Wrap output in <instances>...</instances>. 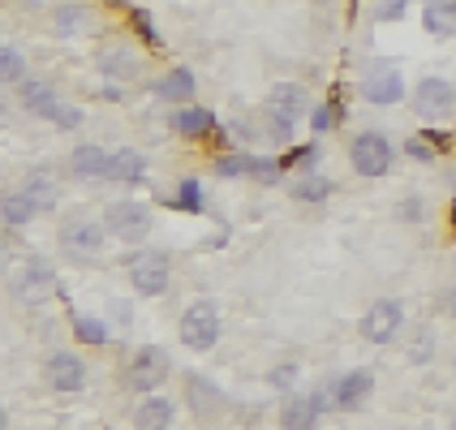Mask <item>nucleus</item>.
Here are the masks:
<instances>
[{"label": "nucleus", "mask_w": 456, "mask_h": 430, "mask_svg": "<svg viewBox=\"0 0 456 430\" xmlns=\"http://www.w3.org/2000/svg\"><path fill=\"white\" fill-rule=\"evenodd\" d=\"M56 241H61V250L74 254V258H100L108 250V241H112V232L95 215H69L61 224V232H56Z\"/></svg>", "instance_id": "39448f33"}, {"label": "nucleus", "mask_w": 456, "mask_h": 430, "mask_svg": "<svg viewBox=\"0 0 456 430\" xmlns=\"http://www.w3.org/2000/svg\"><path fill=\"white\" fill-rule=\"evenodd\" d=\"M331 409V383L314 392H297L280 405V430H319Z\"/></svg>", "instance_id": "423d86ee"}, {"label": "nucleus", "mask_w": 456, "mask_h": 430, "mask_svg": "<svg viewBox=\"0 0 456 430\" xmlns=\"http://www.w3.org/2000/svg\"><path fill=\"white\" fill-rule=\"evenodd\" d=\"M319 4H328V0H319Z\"/></svg>", "instance_id": "de8ad7c7"}, {"label": "nucleus", "mask_w": 456, "mask_h": 430, "mask_svg": "<svg viewBox=\"0 0 456 430\" xmlns=\"http://www.w3.org/2000/svg\"><path fill=\"white\" fill-rule=\"evenodd\" d=\"M100 220L108 224L112 241H121V246H142V241H147V232H151V207H142V203H108Z\"/></svg>", "instance_id": "6e6552de"}, {"label": "nucleus", "mask_w": 456, "mask_h": 430, "mask_svg": "<svg viewBox=\"0 0 456 430\" xmlns=\"http://www.w3.org/2000/svg\"><path fill=\"white\" fill-rule=\"evenodd\" d=\"M112 168V151H103L100 142H77L69 151V177L77 181H108Z\"/></svg>", "instance_id": "6ab92c4d"}, {"label": "nucleus", "mask_w": 456, "mask_h": 430, "mask_svg": "<svg viewBox=\"0 0 456 430\" xmlns=\"http://www.w3.org/2000/svg\"><path fill=\"white\" fill-rule=\"evenodd\" d=\"M310 129L314 134H328V129H336V112H331V103H314V112H310Z\"/></svg>", "instance_id": "58836bf2"}, {"label": "nucleus", "mask_w": 456, "mask_h": 430, "mask_svg": "<svg viewBox=\"0 0 456 430\" xmlns=\"http://www.w3.org/2000/svg\"><path fill=\"white\" fill-rule=\"evenodd\" d=\"M129 26H134V35H138L151 52L164 48V35H159V26H155V18L147 13V9H129Z\"/></svg>", "instance_id": "473e14b6"}, {"label": "nucleus", "mask_w": 456, "mask_h": 430, "mask_svg": "<svg viewBox=\"0 0 456 430\" xmlns=\"http://www.w3.org/2000/svg\"><path fill=\"white\" fill-rule=\"evenodd\" d=\"M357 95L370 103V108H396V103H405V95H409L405 74H401L392 61H379V65H370V69L362 74Z\"/></svg>", "instance_id": "0eeeda50"}, {"label": "nucleus", "mask_w": 456, "mask_h": 430, "mask_svg": "<svg viewBox=\"0 0 456 430\" xmlns=\"http://www.w3.org/2000/svg\"><path fill=\"white\" fill-rule=\"evenodd\" d=\"M405 357L413 361V366H427V361L435 357V331L431 328H418V331H413V336H409Z\"/></svg>", "instance_id": "f704fd0d"}, {"label": "nucleus", "mask_w": 456, "mask_h": 430, "mask_svg": "<svg viewBox=\"0 0 456 430\" xmlns=\"http://www.w3.org/2000/svg\"><path fill=\"white\" fill-rule=\"evenodd\" d=\"M95 69H100L103 82H134L142 65H138V52L134 48H100Z\"/></svg>", "instance_id": "412c9836"}, {"label": "nucleus", "mask_w": 456, "mask_h": 430, "mask_svg": "<svg viewBox=\"0 0 456 430\" xmlns=\"http://www.w3.org/2000/svg\"><path fill=\"white\" fill-rule=\"evenodd\" d=\"M173 207H177V211H185V215H199V211H207L203 181H199V177L177 181V190H173Z\"/></svg>", "instance_id": "c756f323"}, {"label": "nucleus", "mask_w": 456, "mask_h": 430, "mask_svg": "<svg viewBox=\"0 0 456 430\" xmlns=\"http://www.w3.org/2000/svg\"><path fill=\"white\" fill-rule=\"evenodd\" d=\"M91 30V9L82 0H61L48 18V35L52 39H82Z\"/></svg>", "instance_id": "a211bd4d"}, {"label": "nucleus", "mask_w": 456, "mask_h": 430, "mask_svg": "<svg viewBox=\"0 0 456 430\" xmlns=\"http://www.w3.org/2000/svg\"><path fill=\"white\" fill-rule=\"evenodd\" d=\"M267 112H276L284 121L302 126L305 117L314 112V100H310V91H305L302 82H276L272 95H267Z\"/></svg>", "instance_id": "2eb2a0df"}, {"label": "nucleus", "mask_w": 456, "mask_h": 430, "mask_svg": "<svg viewBox=\"0 0 456 430\" xmlns=\"http://www.w3.org/2000/svg\"><path fill=\"white\" fill-rule=\"evenodd\" d=\"M319 155H323V147H319V142L310 138V142H297V147H289V151L280 155V164H284V173H314Z\"/></svg>", "instance_id": "c85d7f7f"}, {"label": "nucleus", "mask_w": 456, "mask_h": 430, "mask_svg": "<svg viewBox=\"0 0 456 430\" xmlns=\"http://www.w3.org/2000/svg\"><path fill=\"white\" fill-rule=\"evenodd\" d=\"M439 310H444L448 319H456V288H444V293H439Z\"/></svg>", "instance_id": "c03bdc74"}, {"label": "nucleus", "mask_w": 456, "mask_h": 430, "mask_svg": "<svg viewBox=\"0 0 456 430\" xmlns=\"http://www.w3.org/2000/svg\"><path fill=\"white\" fill-rule=\"evenodd\" d=\"M173 418H177V405H173L168 396L151 392V396H142V401H138L129 426L134 430H173Z\"/></svg>", "instance_id": "aec40b11"}, {"label": "nucleus", "mask_w": 456, "mask_h": 430, "mask_svg": "<svg viewBox=\"0 0 456 430\" xmlns=\"http://www.w3.org/2000/svg\"><path fill=\"white\" fill-rule=\"evenodd\" d=\"M69 328H74L77 345H86V349H103V345L112 340V328L103 323L100 314H82V310H74V314H69Z\"/></svg>", "instance_id": "a878e982"}, {"label": "nucleus", "mask_w": 456, "mask_h": 430, "mask_svg": "<svg viewBox=\"0 0 456 430\" xmlns=\"http://www.w3.org/2000/svg\"><path fill=\"white\" fill-rule=\"evenodd\" d=\"M103 4H112V9H126L129 0H103Z\"/></svg>", "instance_id": "49530a36"}, {"label": "nucleus", "mask_w": 456, "mask_h": 430, "mask_svg": "<svg viewBox=\"0 0 456 430\" xmlns=\"http://www.w3.org/2000/svg\"><path fill=\"white\" fill-rule=\"evenodd\" d=\"M108 181H117V185H142V181H147V155L134 151V147H121V151H112V168H108Z\"/></svg>", "instance_id": "5701e85b"}, {"label": "nucleus", "mask_w": 456, "mask_h": 430, "mask_svg": "<svg viewBox=\"0 0 456 430\" xmlns=\"http://www.w3.org/2000/svg\"><path fill=\"white\" fill-rule=\"evenodd\" d=\"M56 288H61V280H56L48 258H39V254H30L22 267L13 272V293H18V302H26V305H44Z\"/></svg>", "instance_id": "9b49d317"}, {"label": "nucleus", "mask_w": 456, "mask_h": 430, "mask_svg": "<svg viewBox=\"0 0 456 430\" xmlns=\"http://www.w3.org/2000/svg\"><path fill=\"white\" fill-rule=\"evenodd\" d=\"M22 194H26V199H30L35 207H39V211H56V207H61V185L52 181L48 168L30 173V177L22 181Z\"/></svg>", "instance_id": "393cba45"}, {"label": "nucleus", "mask_w": 456, "mask_h": 430, "mask_svg": "<svg viewBox=\"0 0 456 430\" xmlns=\"http://www.w3.org/2000/svg\"><path fill=\"white\" fill-rule=\"evenodd\" d=\"M18 100H22V108L30 117H39V121H48V126H56V117H61V108H65V100L52 91L44 77H26L22 86H18Z\"/></svg>", "instance_id": "f3484780"}, {"label": "nucleus", "mask_w": 456, "mask_h": 430, "mask_svg": "<svg viewBox=\"0 0 456 430\" xmlns=\"http://www.w3.org/2000/svg\"><path fill=\"white\" fill-rule=\"evenodd\" d=\"M26 69H30V65H26V56L18 48H13V44H4V48H0V82H4V86H22L26 77Z\"/></svg>", "instance_id": "2f4dec72"}, {"label": "nucleus", "mask_w": 456, "mask_h": 430, "mask_svg": "<svg viewBox=\"0 0 456 430\" xmlns=\"http://www.w3.org/2000/svg\"><path fill=\"white\" fill-rule=\"evenodd\" d=\"M422 121H448L456 112V86L448 82V77H418L413 82V103H409Z\"/></svg>", "instance_id": "9d476101"}, {"label": "nucleus", "mask_w": 456, "mask_h": 430, "mask_svg": "<svg viewBox=\"0 0 456 430\" xmlns=\"http://www.w3.org/2000/svg\"><path fill=\"white\" fill-rule=\"evenodd\" d=\"M44 383L52 392H61V396H77L86 387V361L69 353V349H52L44 357Z\"/></svg>", "instance_id": "4468645a"}, {"label": "nucleus", "mask_w": 456, "mask_h": 430, "mask_svg": "<svg viewBox=\"0 0 456 430\" xmlns=\"http://www.w3.org/2000/svg\"><path fill=\"white\" fill-rule=\"evenodd\" d=\"M328 103H331V112H336V126H345V117H349V108H345V91H340V86H331Z\"/></svg>", "instance_id": "37998d69"}, {"label": "nucleus", "mask_w": 456, "mask_h": 430, "mask_svg": "<svg viewBox=\"0 0 456 430\" xmlns=\"http://www.w3.org/2000/svg\"><path fill=\"white\" fill-rule=\"evenodd\" d=\"M168 129H173L177 138H185V142H199L207 134H216L220 121H216V112H211L207 103H181L177 112L168 117Z\"/></svg>", "instance_id": "dca6fc26"}, {"label": "nucleus", "mask_w": 456, "mask_h": 430, "mask_svg": "<svg viewBox=\"0 0 456 430\" xmlns=\"http://www.w3.org/2000/svg\"><path fill=\"white\" fill-rule=\"evenodd\" d=\"M328 383H331V409H340V413H354V409H362L375 396V370L370 366H354L345 375H331Z\"/></svg>", "instance_id": "ddd939ff"}, {"label": "nucleus", "mask_w": 456, "mask_h": 430, "mask_svg": "<svg viewBox=\"0 0 456 430\" xmlns=\"http://www.w3.org/2000/svg\"><path fill=\"white\" fill-rule=\"evenodd\" d=\"M452 430H456V422H452Z\"/></svg>", "instance_id": "09e8293b"}, {"label": "nucleus", "mask_w": 456, "mask_h": 430, "mask_svg": "<svg viewBox=\"0 0 456 430\" xmlns=\"http://www.w3.org/2000/svg\"><path fill=\"white\" fill-rule=\"evenodd\" d=\"M159 100H168V103H194V91H199V77H194V69L190 65H173L168 74L159 77L151 86Z\"/></svg>", "instance_id": "4be33fe9"}, {"label": "nucleus", "mask_w": 456, "mask_h": 430, "mask_svg": "<svg viewBox=\"0 0 456 430\" xmlns=\"http://www.w3.org/2000/svg\"><path fill=\"white\" fill-rule=\"evenodd\" d=\"M409 13V0H375L370 4V18L375 22H401Z\"/></svg>", "instance_id": "e433bc0d"}, {"label": "nucleus", "mask_w": 456, "mask_h": 430, "mask_svg": "<svg viewBox=\"0 0 456 430\" xmlns=\"http://www.w3.org/2000/svg\"><path fill=\"white\" fill-rule=\"evenodd\" d=\"M284 177H289V173H284L280 155H254V173H250V181H258V185H280Z\"/></svg>", "instance_id": "72a5a7b5"}, {"label": "nucleus", "mask_w": 456, "mask_h": 430, "mask_svg": "<svg viewBox=\"0 0 456 430\" xmlns=\"http://www.w3.org/2000/svg\"><path fill=\"white\" fill-rule=\"evenodd\" d=\"M405 328V305L396 302V297H379V302H370V310L362 314V323H357V336L366 340V345H392L396 336Z\"/></svg>", "instance_id": "1a4fd4ad"}, {"label": "nucleus", "mask_w": 456, "mask_h": 430, "mask_svg": "<svg viewBox=\"0 0 456 430\" xmlns=\"http://www.w3.org/2000/svg\"><path fill=\"white\" fill-rule=\"evenodd\" d=\"M100 100L121 103V86H117V82H103V86H100Z\"/></svg>", "instance_id": "a18cd8bd"}, {"label": "nucleus", "mask_w": 456, "mask_h": 430, "mask_svg": "<svg viewBox=\"0 0 456 430\" xmlns=\"http://www.w3.org/2000/svg\"><path fill=\"white\" fill-rule=\"evenodd\" d=\"M297 379H302V366H297V361H280V366L267 370V383H272L276 392H293Z\"/></svg>", "instance_id": "c9c22d12"}, {"label": "nucleus", "mask_w": 456, "mask_h": 430, "mask_svg": "<svg viewBox=\"0 0 456 430\" xmlns=\"http://www.w3.org/2000/svg\"><path fill=\"white\" fill-rule=\"evenodd\" d=\"M405 155H409V159H418V164H431V159H439V151H435L422 134H413V138L405 142Z\"/></svg>", "instance_id": "4c0bfd02"}, {"label": "nucleus", "mask_w": 456, "mask_h": 430, "mask_svg": "<svg viewBox=\"0 0 456 430\" xmlns=\"http://www.w3.org/2000/svg\"><path fill=\"white\" fill-rule=\"evenodd\" d=\"M289 194H293L297 203L319 207V203H328L331 194H336V181L323 177V173H297V177L289 181Z\"/></svg>", "instance_id": "b1692460"}, {"label": "nucleus", "mask_w": 456, "mask_h": 430, "mask_svg": "<svg viewBox=\"0 0 456 430\" xmlns=\"http://www.w3.org/2000/svg\"><path fill=\"white\" fill-rule=\"evenodd\" d=\"M185 409L199 418V422H220V413L228 409V392L220 387L216 379H207L199 370H190L185 375Z\"/></svg>", "instance_id": "f8f14e48"}, {"label": "nucleus", "mask_w": 456, "mask_h": 430, "mask_svg": "<svg viewBox=\"0 0 456 430\" xmlns=\"http://www.w3.org/2000/svg\"><path fill=\"white\" fill-rule=\"evenodd\" d=\"M422 138H427V142H431V147H435L439 155L452 147V134H444V129H422Z\"/></svg>", "instance_id": "79ce46f5"}, {"label": "nucleus", "mask_w": 456, "mask_h": 430, "mask_svg": "<svg viewBox=\"0 0 456 430\" xmlns=\"http://www.w3.org/2000/svg\"><path fill=\"white\" fill-rule=\"evenodd\" d=\"M211 173L224 181H241L254 173V151H241V147H232V151H220L211 159Z\"/></svg>", "instance_id": "bb28decb"}, {"label": "nucleus", "mask_w": 456, "mask_h": 430, "mask_svg": "<svg viewBox=\"0 0 456 430\" xmlns=\"http://www.w3.org/2000/svg\"><path fill=\"white\" fill-rule=\"evenodd\" d=\"M82 121H86V112H82L77 103H65V108H61V117H56V129H77Z\"/></svg>", "instance_id": "a19ab883"}, {"label": "nucleus", "mask_w": 456, "mask_h": 430, "mask_svg": "<svg viewBox=\"0 0 456 430\" xmlns=\"http://www.w3.org/2000/svg\"><path fill=\"white\" fill-rule=\"evenodd\" d=\"M392 159H396V147H392V138H387L383 129H362V134H354L349 164H354L357 177H366V181L387 177V173H392Z\"/></svg>", "instance_id": "20e7f679"}, {"label": "nucleus", "mask_w": 456, "mask_h": 430, "mask_svg": "<svg viewBox=\"0 0 456 430\" xmlns=\"http://www.w3.org/2000/svg\"><path fill=\"white\" fill-rule=\"evenodd\" d=\"M422 30L431 35V39H456V13L448 9H439V4H422Z\"/></svg>", "instance_id": "7c9ffc66"}, {"label": "nucleus", "mask_w": 456, "mask_h": 430, "mask_svg": "<svg viewBox=\"0 0 456 430\" xmlns=\"http://www.w3.org/2000/svg\"><path fill=\"white\" fill-rule=\"evenodd\" d=\"M35 215H39V207L30 203L22 190H13V194H4V199H0V220H4L9 228H26Z\"/></svg>", "instance_id": "cd10ccee"}, {"label": "nucleus", "mask_w": 456, "mask_h": 430, "mask_svg": "<svg viewBox=\"0 0 456 430\" xmlns=\"http://www.w3.org/2000/svg\"><path fill=\"white\" fill-rule=\"evenodd\" d=\"M168 379H173V357H168V349H164V345H138L134 357H129V366H126L129 392L151 396V392H159Z\"/></svg>", "instance_id": "7ed1b4c3"}, {"label": "nucleus", "mask_w": 456, "mask_h": 430, "mask_svg": "<svg viewBox=\"0 0 456 430\" xmlns=\"http://www.w3.org/2000/svg\"><path fill=\"white\" fill-rule=\"evenodd\" d=\"M220 331H224V319H220V302L216 297H194L181 310L177 336L190 353H211L220 345Z\"/></svg>", "instance_id": "f257e3e1"}, {"label": "nucleus", "mask_w": 456, "mask_h": 430, "mask_svg": "<svg viewBox=\"0 0 456 430\" xmlns=\"http://www.w3.org/2000/svg\"><path fill=\"white\" fill-rule=\"evenodd\" d=\"M396 215H401L405 224H422V220H427V203L409 194V199H401V211H396Z\"/></svg>", "instance_id": "ea45409f"}, {"label": "nucleus", "mask_w": 456, "mask_h": 430, "mask_svg": "<svg viewBox=\"0 0 456 430\" xmlns=\"http://www.w3.org/2000/svg\"><path fill=\"white\" fill-rule=\"evenodd\" d=\"M126 280L138 297H164L173 288V258L164 250H134L126 258Z\"/></svg>", "instance_id": "f03ea898"}]
</instances>
